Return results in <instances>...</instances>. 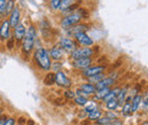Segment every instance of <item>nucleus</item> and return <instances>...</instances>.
Returning a JSON list of instances; mask_svg holds the SVG:
<instances>
[{
  "label": "nucleus",
  "mask_w": 148,
  "mask_h": 125,
  "mask_svg": "<svg viewBox=\"0 0 148 125\" xmlns=\"http://www.w3.org/2000/svg\"><path fill=\"white\" fill-rule=\"evenodd\" d=\"M37 38V29L34 25H31L26 30V34L22 41V55L27 56V57L30 56V54L32 53V50L34 48V42H36Z\"/></svg>",
  "instance_id": "nucleus-1"
},
{
  "label": "nucleus",
  "mask_w": 148,
  "mask_h": 125,
  "mask_svg": "<svg viewBox=\"0 0 148 125\" xmlns=\"http://www.w3.org/2000/svg\"><path fill=\"white\" fill-rule=\"evenodd\" d=\"M34 59L36 63L39 66L40 70L42 71H49L51 67V60H50V56H49V51L46 48H38L34 53Z\"/></svg>",
  "instance_id": "nucleus-2"
},
{
  "label": "nucleus",
  "mask_w": 148,
  "mask_h": 125,
  "mask_svg": "<svg viewBox=\"0 0 148 125\" xmlns=\"http://www.w3.org/2000/svg\"><path fill=\"white\" fill-rule=\"evenodd\" d=\"M81 19H82V16L77 12L76 13H72V14H69L67 16H65V17L60 20V26L63 29H65V30H69L73 25L79 24Z\"/></svg>",
  "instance_id": "nucleus-3"
},
{
  "label": "nucleus",
  "mask_w": 148,
  "mask_h": 125,
  "mask_svg": "<svg viewBox=\"0 0 148 125\" xmlns=\"http://www.w3.org/2000/svg\"><path fill=\"white\" fill-rule=\"evenodd\" d=\"M95 51L90 47H82V48H76L74 51L71 53V58L72 59H79V58H88L92 57Z\"/></svg>",
  "instance_id": "nucleus-4"
},
{
  "label": "nucleus",
  "mask_w": 148,
  "mask_h": 125,
  "mask_svg": "<svg viewBox=\"0 0 148 125\" xmlns=\"http://www.w3.org/2000/svg\"><path fill=\"white\" fill-rule=\"evenodd\" d=\"M59 47L64 50V51H66L67 54H71L72 51H74L76 48H77V43L73 41L72 39H70V38H60V40H59Z\"/></svg>",
  "instance_id": "nucleus-5"
},
{
  "label": "nucleus",
  "mask_w": 148,
  "mask_h": 125,
  "mask_svg": "<svg viewBox=\"0 0 148 125\" xmlns=\"http://www.w3.org/2000/svg\"><path fill=\"white\" fill-rule=\"evenodd\" d=\"M56 84L58 85V87H60V88H65V89H69V88H71V85H72V82H71V80L66 76V74L64 73V72L59 71L56 73Z\"/></svg>",
  "instance_id": "nucleus-6"
},
{
  "label": "nucleus",
  "mask_w": 148,
  "mask_h": 125,
  "mask_svg": "<svg viewBox=\"0 0 148 125\" xmlns=\"http://www.w3.org/2000/svg\"><path fill=\"white\" fill-rule=\"evenodd\" d=\"M10 24L9 19H3L0 24V40L6 41L10 38Z\"/></svg>",
  "instance_id": "nucleus-7"
},
{
  "label": "nucleus",
  "mask_w": 148,
  "mask_h": 125,
  "mask_svg": "<svg viewBox=\"0 0 148 125\" xmlns=\"http://www.w3.org/2000/svg\"><path fill=\"white\" fill-rule=\"evenodd\" d=\"M74 39H75L76 43H79L80 46H83V47H90V46H93V40L88 36L86 32L77 33L76 36H74Z\"/></svg>",
  "instance_id": "nucleus-8"
},
{
  "label": "nucleus",
  "mask_w": 148,
  "mask_h": 125,
  "mask_svg": "<svg viewBox=\"0 0 148 125\" xmlns=\"http://www.w3.org/2000/svg\"><path fill=\"white\" fill-rule=\"evenodd\" d=\"M92 64V58L91 57H88V58H79V59H74L72 65L73 67L77 68V70H86L88 67H90Z\"/></svg>",
  "instance_id": "nucleus-9"
},
{
  "label": "nucleus",
  "mask_w": 148,
  "mask_h": 125,
  "mask_svg": "<svg viewBox=\"0 0 148 125\" xmlns=\"http://www.w3.org/2000/svg\"><path fill=\"white\" fill-rule=\"evenodd\" d=\"M106 70V65H100V66H90L86 70L82 71V76L83 77H90V76H93L96 74H99V73H104Z\"/></svg>",
  "instance_id": "nucleus-10"
},
{
  "label": "nucleus",
  "mask_w": 148,
  "mask_h": 125,
  "mask_svg": "<svg viewBox=\"0 0 148 125\" xmlns=\"http://www.w3.org/2000/svg\"><path fill=\"white\" fill-rule=\"evenodd\" d=\"M19 23H21V9L17 6H15V8L9 15V24H10V27L14 29Z\"/></svg>",
  "instance_id": "nucleus-11"
},
{
  "label": "nucleus",
  "mask_w": 148,
  "mask_h": 125,
  "mask_svg": "<svg viewBox=\"0 0 148 125\" xmlns=\"http://www.w3.org/2000/svg\"><path fill=\"white\" fill-rule=\"evenodd\" d=\"M89 30V25L88 24H76V25H73L72 27H70L67 30V34L71 36H76L77 33H82V32H87Z\"/></svg>",
  "instance_id": "nucleus-12"
},
{
  "label": "nucleus",
  "mask_w": 148,
  "mask_h": 125,
  "mask_svg": "<svg viewBox=\"0 0 148 125\" xmlns=\"http://www.w3.org/2000/svg\"><path fill=\"white\" fill-rule=\"evenodd\" d=\"M25 34H26V29H25V26L23 24L19 23L17 26L14 27V39H15L16 42H18V43L22 42Z\"/></svg>",
  "instance_id": "nucleus-13"
},
{
  "label": "nucleus",
  "mask_w": 148,
  "mask_h": 125,
  "mask_svg": "<svg viewBox=\"0 0 148 125\" xmlns=\"http://www.w3.org/2000/svg\"><path fill=\"white\" fill-rule=\"evenodd\" d=\"M115 84V80L113 77H104L101 81H99L98 83L95 84L96 89H104V88H111Z\"/></svg>",
  "instance_id": "nucleus-14"
},
{
  "label": "nucleus",
  "mask_w": 148,
  "mask_h": 125,
  "mask_svg": "<svg viewBox=\"0 0 148 125\" xmlns=\"http://www.w3.org/2000/svg\"><path fill=\"white\" fill-rule=\"evenodd\" d=\"M48 51H49L50 58H53L55 61H58V60H60V59L63 58V49L59 47V44L53 47V48H51L50 50H48Z\"/></svg>",
  "instance_id": "nucleus-15"
},
{
  "label": "nucleus",
  "mask_w": 148,
  "mask_h": 125,
  "mask_svg": "<svg viewBox=\"0 0 148 125\" xmlns=\"http://www.w3.org/2000/svg\"><path fill=\"white\" fill-rule=\"evenodd\" d=\"M120 91L121 89H114L111 91L104 97V99H103V101L106 104V102H110V101H114V100H117V96H119V93H120Z\"/></svg>",
  "instance_id": "nucleus-16"
},
{
  "label": "nucleus",
  "mask_w": 148,
  "mask_h": 125,
  "mask_svg": "<svg viewBox=\"0 0 148 125\" xmlns=\"http://www.w3.org/2000/svg\"><path fill=\"white\" fill-rule=\"evenodd\" d=\"M80 89L86 93V96H89V94H92L93 96L96 93V91H97L95 84H91V83H83V84L80 85Z\"/></svg>",
  "instance_id": "nucleus-17"
},
{
  "label": "nucleus",
  "mask_w": 148,
  "mask_h": 125,
  "mask_svg": "<svg viewBox=\"0 0 148 125\" xmlns=\"http://www.w3.org/2000/svg\"><path fill=\"white\" fill-rule=\"evenodd\" d=\"M56 82V73H47L43 77V84L47 87L54 85Z\"/></svg>",
  "instance_id": "nucleus-18"
},
{
  "label": "nucleus",
  "mask_w": 148,
  "mask_h": 125,
  "mask_svg": "<svg viewBox=\"0 0 148 125\" xmlns=\"http://www.w3.org/2000/svg\"><path fill=\"white\" fill-rule=\"evenodd\" d=\"M141 99H143V96L141 94H136L133 98H132V101H131V109H132V113L137 111L138 108L141 104Z\"/></svg>",
  "instance_id": "nucleus-19"
},
{
  "label": "nucleus",
  "mask_w": 148,
  "mask_h": 125,
  "mask_svg": "<svg viewBox=\"0 0 148 125\" xmlns=\"http://www.w3.org/2000/svg\"><path fill=\"white\" fill-rule=\"evenodd\" d=\"M111 91V88H104V89H99L96 91V93L93 94L95 100H103L104 97Z\"/></svg>",
  "instance_id": "nucleus-20"
},
{
  "label": "nucleus",
  "mask_w": 148,
  "mask_h": 125,
  "mask_svg": "<svg viewBox=\"0 0 148 125\" xmlns=\"http://www.w3.org/2000/svg\"><path fill=\"white\" fill-rule=\"evenodd\" d=\"M101 115H103V113H101V110L100 109H96V110H93L91 113H89L88 115H87V120L88 121H97L99 117H101Z\"/></svg>",
  "instance_id": "nucleus-21"
},
{
  "label": "nucleus",
  "mask_w": 148,
  "mask_h": 125,
  "mask_svg": "<svg viewBox=\"0 0 148 125\" xmlns=\"http://www.w3.org/2000/svg\"><path fill=\"white\" fill-rule=\"evenodd\" d=\"M104 77H106V76H105V73H99V74H96V75H93V76L88 77V82L91 83V84H96V83H98L99 81H101Z\"/></svg>",
  "instance_id": "nucleus-22"
},
{
  "label": "nucleus",
  "mask_w": 148,
  "mask_h": 125,
  "mask_svg": "<svg viewBox=\"0 0 148 125\" xmlns=\"http://www.w3.org/2000/svg\"><path fill=\"white\" fill-rule=\"evenodd\" d=\"M73 100L77 106H86L88 104V101H89L86 96H75V98Z\"/></svg>",
  "instance_id": "nucleus-23"
},
{
  "label": "nucleus",
  "mask_w": 148,
  "mask_h": 125,
  "mask_svg": "<svg viewBox=\"0 0 148 125\" xmlns=\"http://www.w3.org/2000/svg\"><path fill=\"white\" fill-rule=\"evenodd\" d=\"M15 8V0H7V3H6V9H5V14L6 16H9L10 13L13 12V9Z\"/></svg>",
  "instance_id": "nucleus-24"
},
{
  "label": "nucleus",
  "mask_w": 148,
  "mask_h": 125,
  "mask_svg": "<svg viewBox=\"0 0 148 125\" xmlns=\"http://www.w3.org/2000/svg\"><path fill=\"white\" fill-rule=\"evenodd\" d=\"M62 0H49V8L51 10H59L60 9Z\"/></svg>",
  "instance_id": "nucleus-25"
},
{
  "label": "nucleus",
  "mask_w": 148,
  "mask_h": 125,
  "mask_svg": "<svg viewBox=\"0 0 148 125\" xmlns=\"http://www.w3.org/2000/svg\"><path fill=\"white\" fill-rule=\"evenodd\" d=\"M132 113V109H131V102L130 101H125L122 106V114L124 116H128Z\"/></svg>",
  "instance_id": "nucleus-26"
},
{
  "label": "nucleus",
  "mask_w": 148,
  "mask_h": 125,
  "mask_svg": "<svg viewBox=\"0 0 148 125\" xmlns=\"http://www.w3.org/2000/svg\"><path fill=\"white\" fill-rule=\"evenodd\" d=\"M74 3V0H62V3H60V9L62 12H65L71 5Z\"/></svg>",
  "instance_id": "nucleus-27"
},
{
  "label": "nucleus",
  "mask_w": 148,
  "mask_h": 125,
  "mask_svg": "<svg viewBox=\"0 0 148 125\" xmlns=\"http://www.w3.org/2000/svg\"><path fill=\"white\" fill-rule=\"evenodd\" d=\"M96 109H98L97 105H96L95 102H90V104H89V101H88V104L84 106V109H83V110H84L87 114H89V113H91V111L96 110Z\"/></svg>",
  "instance_id": "nucleus-28"
},
{
  "label": "nucleus",
  "mask_w": 148,
  "mask_h": 125,
  "mask_svg": "<svg viewBox=\"0 0 148 125\" xmlns=\"http://www.w3.org/2000/svg\"><path fill=\"white\" fill-rule=\"evenodd\" d=\"M110 122H112V120L108 117V116H104V117H99L97 121H96V124L98 125H105L108 124Z\"/></svg>",
  "instance_id": "nucleus-29"
},
{
  "label": "nucleus",
  "mask_w": 148,
  "mask_h": 125,
  "mask_svg": "<svg viewBox=\"0 0 148 125\" xmlns=\"http://www.w3.org/2000/svg\"><path fill=\"white\" fill-rule=\"evenodd\" d=\"M75 91H72V90H66L65 92H64V98H66L67 100H70V99H74L75 98Z\"/></svg>",
  "instance_id": "nucleus-30"
},
{
  "label": "nucleus",
  "mask_w": 148,
  "mask_h": 125,
  "mask_svg": "<svg viewBox=\"0 0 148 125\" xmlns=\"http://www.w3.org/2000/svg\"><path fill=\"white\" fill-rule=\"evenodd\" d=\"M106 107L108 110H115L116 108L119 107L117 105V100H114V101H110V102H106Z\"/></svg>",
  "instance_id": "nucleus-31"
},
{
  "label": "nucleus",
  "mask_w": 148,
  "mask_h": 125,
  "mask_svg": "<svg viewBox=\"0 0 148 125\" xmlns=\"http://www.w3.org/2000/svg\"><path fill=\"white\" fill-rule=\"evenodd\" d=\"M6 41H7V43H6L7 49H8V50H12V49L14 48V46H15V39H14V36H13V38H9V39L6 40Z\"/></svg>",
  "instance_id": "nucleus-32"
},
{
  "label": "nucleus",
  "mask_w": 148,
  "mask_h": 125,
  "mask_svg": "<svg viewBox=\"0 0 148 125\" xmlns=\"http://www.w3.org/2000/svg\"><path fill=\"white\" fill-rule=\"evenodd\" d=\"M62 67H63V65L60 64V63H58V61H55L54 64H51V67H50V70H53V71H55L56 73L57 72H59L62 70Z\"/></svg>",
  "instance_id": "nucleus-33"
},
{
  "label": "nucleus",
  "mask_w": 148,
  "mask_h": 125,
  "mask_svg": "<svg viewBox=\"0 0 148 125\" xmlns=\"http://www.w3.org/2000/svg\"><path fill=\"white\" fill-rule=\"evenodd\" d=\"M6 3H7V0H0V15H3L5 14Z\"/></svg>",
  "instance_id": "nucleus-34"
},
{
  "label": "nucleus",
  "mask_w": 148,
  "mask_h": 125,
  "mask_svg": "<svg viewBox=\"0 0 148 125\" xmlns=\"http://www.w3.org/2000/svg\"><path fill=\"white\" fill-rule=\"evenodd\" d=\"M15 123H16V120L14 117H9V118L6 120V122L3 123V125H15Z\"/></svg>",
  "instance_id": "nucleus-35"
},
{
  "label": "nucleus",
  "mask_w": 148,
  "mask_h": 125,
  "mask_svg": "<svg viewBox=\"0 0 148 125\" xmlns=\"http://www.w3.org/2000/svg\"><path fill=\"white\" fill-rule=\"evenodd\" d=\"M141 102H143V105H144V108L146 109L148 107V93H146L144 97H143V99H141Z\"/></svg>",
  "instance_id": "nucleus-36"
},
{
  "label": "nucleus",
  "mask_w": 148,
  "mask_h": 125,
  "mask_svg": "<svg viewBox=\"0 0 148 125\" xmlns=\"http://www.w3.org/2000/svg\"><path fill=\"white\" fill-rule=\"evenodd\" d=\"M105 125H123L122 121H119V120H113L112 122H110L108 124H105Z\"/></svg>",
  "instance_id": "nucleus-37"
},
{
  "label": "nucleus",
  "mask_w": 148,
  "mask_h": 125,
  "mask_svg": "<svg viewBox=\"0 0 148 125\" xmlns=\"http://www.w3.org/2000/svg\"><path fill=\"white\" fill-rule=\"evenodd\" d=\"M25 123H26V120H25V117H19L18 124L22 125V124H25Z\"/></svg>",
  "instance_id": "nucleus-38"
},
{
  "label": "nucleus",
  "mask_w": 148,
  "mask_h": 125,
  "mask_svg": "<svg viewBox=\"0 0 148 125\" xmlns=\"http://www.w3.org/2000/svg\"><path fill=\"white\" fill-rule=\"evenodd\" d=\"M6 120H7V117H5V116H1V117H0V125H3V123L6 122Z\"/></svg>",
  "instance_id": "nucleus-39"
},
{
  "label": "nucleus",
  "mask_w": 148,
  "mask_h": 125,
  "mask_svg": "<svg viewBox=\"0 0 148 125\" xmlns=\"http://www.w3.org/2000/svg\"><path fill=\"white\" fill-rule=\"evenodd\" d=\"M2 111H3V110H2V108H0V117L2 116Z\"/></svg>",
  "instance_id": "nucleus-40"
},
{
  "label": "nucleus",
  "mask_w": 148,
  "mask_h": 125,
  "mask_svg": "<svg viewBox=\"0 0 148 125\" xmlns=\"http://www.w3.org/2000/svg\"><path fill=\"white\" fill-rule=\"evenodd\" d=\"M22 125H25V124H22Z\"/></svg>",
  "instance_id": "nucleus-41"
}]
</instances>
